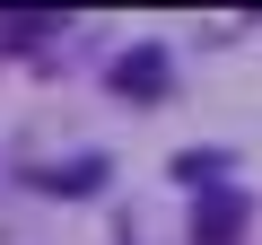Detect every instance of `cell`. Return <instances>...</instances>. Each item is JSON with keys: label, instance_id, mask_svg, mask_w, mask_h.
Segmentation results:
<instances>
[{"label": "cell", "instance_id": "7a4b0ae2", "mask_svg": "<svg viewBox=\"0 0 262 245\" xmlns=\"http://www.w3.org/2000/svg\"><path fill=\"white\" fill-rule=\"evenodd\" d=\"M236 228H245V201H236V193H210V201L192 210V236H201V245H236Z\"/></svg>", "mask_w": 262, "mask_h": 245}, {"label": "cell", "instance_id": "6da1fadb", "mask_svg": "<svg viewBox=\"0 0 262 245\" xmlns=\"http://www.w3.org/2000/svg\"><path fill=\"white\" fill-rule=\"evenodd\" d=\"M114 96H131V105L166 96V44H131V53H114Z\"/></svg>", "mask_w": 262, "mask_h": 245}, {"label": "cell", "instance_id": "3957f363", "mask_svg": "<svg viewBox=\"0 0 262 245\" xmlns=\"http://www.w3.org/2000/svg\"><path fill=\"white\" fill-rule=\"evenodd\" d=\"M96 175H105L96 158H79V167H35V184H44V193H88Z\"/></svg>", "mask_w": 262, "mask_h": 245}, {"label": "cell", "instance_id": "277c9868", "mask_svg": "<svg viewBox=\"0 0 262 245\" xmlns=\"http://www.w3.org/2000/svg\"><path fill=\"white\" fill-rule=\"evenodd\" d=\"M61 18L53 9H9V18H0V35H9V44H35V35H53Z\"/></svg>", "mask_w": 262, "mask_h": 245}]
</instances>
